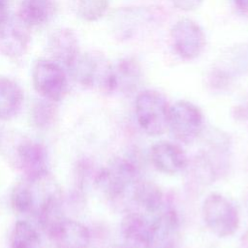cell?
<instances>
[{
    "label": "cell",
    "mask_w": 248,
    "mask_h": 248,
    "mask_svg": "<svg viewBox=\"0 0 248 248\" xmlns=\"http://www.w3.org/2000/svg\"><path fill=\"white\" fill-rule=\"evenodd\" d=\"M140 178L137 164L128 158H115L98 172L95 182L108 199L117 200Z\"/></svg>",
    "instance_id": "6da1fadb"
},
{
    "label": "cell",
    "mask_w": 248,
    "mask_h": 248,
    "mask_svg": "<svg viewBox=\"0 0 248 248\" xmlns=\"http://www.w3.org/2000/svg\"><path fill=\"white\" fill-rule=\"evenodd\" d=\"M170 107L166 98L154 90H144L136 99L135 113L140 127L149 136H160L168 129Z\"/></svg>",
    "instance_id": "7a4b0ae2"
},
{
    "label": "cell",
    "mask_w": 248,
    "mask_h": 248,
    "mask_svg": "<svg viewBox=\"0 0 248 248\" xmlns=\"http://www.w3.org/2000/svg\"><path fill=\"white\" fill-rule=\"evenodd\" d=\"M202 212L206 227L219 237L232 235L239 227L238 211L221 194H209L202 202Z\"/></svg>",
    "instance_id": "3957f363"
},
{
    "label": "cell",
    "mask_w": 248,
    "mask_h": 248,
    "mask_svg": "<svg viewBox=\"0 0 248 248\" xmlns=\"http://www.w3.org/2000/svg\"><path fill=\"white\" fill-rule=\"evenodd\" d=\"M168 129L179 142L185 144L194 142L203 129L202 110L188 101L175 102L170 107Z\"/></svg>",
    "instance_id": "277c9868"
},
{
    "label": "cell",
    "mask_w": 248,
    "mask_h": 248,
    "mask_svg": "<svg viewBox=\"0 0 248 248\" xmlns=\"http://www.w3.org/2000/svg\"><path fill=\"white\" fill-rule=\"evenodd\" d=\"M32 83L44 99L52 102L62 100L68 90V78L62 65L49 58L35 62L32 69Z\"/></svg>",
    "instance_id": "5b68a950"
},
{
    "label": "cell",
    "mask_w": 248,
    "mask_h": 248,
    "mask_svg": "<svg viewBox=\"0 0 248 248\" xmlns=\"http://www.w3.org/2000/svg\"><path fill=\"white\" fill-rule=\"evenodd\" d=\"M30 29L17 16H10L0 25V53L12 60L25 55L31 43Z\"/></svg>",
    "instance_id": "8992f818"
},
{
    "label": "cell",
    "mask_w": 248,
    "mask_h": 248,
    "mask_svg": "<svg viewBox=\"0 0 248 248\" xmlns=\"http://www.w3.org/2000/svg\"><path fill=\"white\" fill-rule=\"evenodd\" d=\"M170 38L176 53L187 60L198 57L205 46L202 27L192 19L178 20L170 30Z\"/></svg>",
    "instance_id": "52a82bcc"
},
{
    "label": "cell",
    "mask_w": 248,
    "mask_h": 248,
    "mask_svg": "<svg viewBox=\"0 0 248 248\" xmlns=\"http://www.w3.org/2000/svg\"><path fill=\"white\" fill-rule=\"evenodd\" d=\"M111 65L94 53H80L75 62L68 68L72 78L79 84L90 87L98 84L105 88L109 76Z\"/></svg>",
    "instance_id": "ba28073f"
},
{
    "label": "cell",
    "mask_w": 248,
    "mask_h": 248,
    "mask_svg": "<svg viewBox=\"0 0 248 248\" xmlns=\"http://www.w3.org/2000/svg\"><path fill=\"white\" fill-rule=\"evenodd\" d=\"M180 233V219L174 209H167L150 221L148 248H174Z\"/></svg>",
    "instance_id": "9c48e42d"
},
{
    "label": "cell",
    "mask_w": 248,
    "mask_h": 248,
    "mask_svg": "<svg viewBox=\"0 0 248 248\" xmlns=\"http://www.w3.org/2000/svg\"><path fill=\"white\" fill-rule=\"evenodd\" d=\"M49 59L69 68L80 54L77 34L70 28L55 29L46 42Z\"/></svg>",
    "instance_id": "30bf717a"
},
{
    "label": "cell",
    "mask_w": 248,
    "mask_h": 248,
    "mask_svg": "<svg viewBox=\"0 0 248 248\" xmlns=\"http://www.w3.org/2000/svg\"><path fill=\"white\" fill-rule=\"evenodd\" d=\"M150 160L154 168L166 174L182 171L188 166V158L184 150L170 141H159L150 150Z\"/></svg>",
    "instance_id": "8fae6325"
},
{
    "label": "cell",
    "mask_w": 248,
    "mask_h": 248,
    "mask_svg": "<svg viewBox=\"0 0 248 248\" xmlns=\"http://www.w3.org/2000/svg\"><path fill=\"white\" fill-rule=\"evenodd\" d=\"M19 166L29 181L41 180L46 175L47 155L45 147L37 142H24L17 148Z\"/></svg>",
    "instance_id": "7c38bea8"
},
{
    "label": "cell",
    "mask_w": 248,
    "mask_h": 248,
    "mask_svg": "<svg viewBox=\"0 0 248 248\" xmlns=\"http://www.w3.org/2000/svg\"><path fill=\"white\" fill-rule=\"evenodd\" d=\"M150 221L140 212H128L121 222V233L130 248H148Z\"/></svg>",
    "instance_id": "4fadbf2b"
},
{
    "label": "cell",
    "mask_w": 248,
    "mask_h": 248,
    "mask_svg": "<svg viewBox=\"0 0 248 248\" xmlns=\"http://www.w3.org/2000/svg\"><path fill=\"white\" fill-rule=\"evenodd\" d=\"M59 248H87L90 242L88 229L81 223L65 218L50 236Z\"/></svg>",
    "instance_id": "5bb4252c"
},
{
    "label": "cell",
    "mask_w": 248,
    "mask_h": 248,
    "mask_svg": "<svg viewBox=\"0 0 248 248\" xmlns=\"http://www.w3.org/2000/svg\"><path fill=\"white\" fill-rule=\"evenodd\" d=\"M56 11L55 0H21L16 16L32 28L49 22Z\"/></svg>",
    "instance_id": "9a60e30c"
},
{
    "label": "cell",
    "mask_w": 248,
    "mask_h": 248,
    "mask_svg": "<svg viewBox=\"0 0 248 248\" xmlns=\"http://www.w3.org/2000/svg\"><path fill=\"white\" fill-rule=\"evenodd\" d=\"M140 76V68L137 61L131 58L122 59L117 64L111 65L105 91L129 89L138 82Z\"/></svg>",
    "instance_id": "2e32d148"
},
{
    "label": "cell",
    "mask_w": 248,
    "mask_h": 248,
    "mask_svg": "<svg viewBox=\"0 0 248 248\" xmlns=\"http://www.w3.org/2000/svg\"><path fill=\"white\" fill-rule=\"evenodd\" d=\"M131 194L135 204L147 213H157L164 203L162 190L150 180L138 179L131 188Z\"/></svg>",
    "instance_id": "e0dca14e"
},
{
    "label": "cell",
    "mask_w": 248,
    "mask_h": 248,
    "mask_svg": "<svg viewBox=\"0 0 248 248\" xmlns=\"http://www.w3.org/2000/svg\"><path fill=\"white\" fill-rule=\"evenodd\" d=\"M23 91L19 84L10 78H0V120H10L20 110Z\"/></svg>",
    "instance_id": "ac0fdd59"
},
{
    "label": "cell",
    "mask_w": 248,
    "mask_h": 248,
    "mask_svg": "<svg viewBox=\"0 0 248 248\" xmlns=\"http://www.w3.org/2000/svg\"><path fill=\"white\" fill-rule=\"evenodd\" d=\"M37 214L41 227L49 236L65 219L60 202L55 194H49L45 198L38 207Z\"/></svg>",
    "instance_id": "d6986e66"
},
{
    "label": "cell",
    "mask_w": 248,
    "mask_h": 248,
    "mask_svg": "<svg viewBox=\"0 0 248 248\" xmlns=\"http://www.w3.org/2000/svg\"><path fill=\"white\" fill-rule=\"evenodd\" d=\"M11 248H40L36 229L26 221H18L12 232Z\"/></svg>",
    "instance_id": "ffe728a7"
},
{
    "label": "cell",
    "mask_w": 248,
    "mask_h": 248,
    "mask_svg": "<svg viewBox=\"0 0 248 248\" xmlns=\"http://www.w3.org/2000/svg\"><path fill=\"white\" fill-rule=\"evenodd\" d=\"M108 7V0H72L74 13L88 22L100 19Z\"/></svg>",
    "instance_id": "44dd1931"
},
{
    "label": "cell",
    "mask_w": 248,
    "mask_h": 248,
    "mask_svg": "<svg viewBox=\"0 0 248 248\" xmlns=\"http://www.w3.org/2000/svg\"><path fill=\"white\" fill-rule=\"evenodd\" d=\"M57 113L54 102L44 99L37 101L31 109L32 123L38 128L48 127L55 119Z\"/></svg>",
    "instance_id": "7402d4cb"
},
{
    "label": "cell",
    "mask_w": 248,
    "mask_h": 248,
    "mask_svg": "<svg viewBox=\"0 0 248 248\" xmlns=\"http://www.w3.org/2000/svg\"><path fill=\"white\" fill-rule=\"evenodd\" d=\"M11 203L15 211L18 213L30 212L35 205L32 190L24 184H18L12 192Z\"/></svg>",
    "instance_id": "603a6c76"
},
{
    "label": "cell",
    "mask_w": 248,
    "mask_h": 248,
    "mask_svg": "<svg viewBox=\"0 0 248 248\" xmlns=\"http://www.w3.org/2000/svg\"><path fill=\"white\" fill-rule=\"evenodd\" d=\"M170 2L181 11H193L199 8L203 0H170Z\"/></svg>",
    "instance_id": "cb8c5ba5"
},
{
    "label": "cell",
    "mask_w": 248,
    "mask_h": 248,
    "mask_svg": "<svg viewBox=\"0 0 248 248\" xmlns=\"http://www.w3.org/2000/svg\"><path fill=\"white\" fill-rule=\"evenodd\" d=\"M8 0H0V25L4 23L9 17Z\"/></svg>",
    "instance_id": "d4e9b609"
},
{
    "label": "cell",
    "mask_w": 248,
    "mask_h": 248,
    "mask_svg": "<svg viewBox=\"0 0 248 248\" xmlns=\"http://www.w3.org/2000/svg\"><path fill=\"white\" fill-rule=\"evenodd\" d=\"M234 5L243 13H248V0H233Z\"/></svg>",
    "instance_id": "484cf974"
},
{
    "label": "cell",
    "mask_w": 248,
    "mask_h": 248,
    "mask_svg": "<svg viewBox=\"0 0 248 248\" xmlns=\"http://www.w3.org/2000/svg\"><path fill=\"white\" fill-rule=\"evenodd\" d=\"M239 114L241 115V117L244 119V121H246L248 123V98L245 101L244 105L239 107Z\"/></svg>",
    "instance_id": "4316f807"
},
{
    "label": "cell",
    "mask_w": 248,
    "mask_h": 248,
    "mask_svg": "<svg viewBox=\"0 0 248 248\" xmlns=\"http://www.w3.org/2000/svg\"><path fill=\"white\" fill-rule=\"evenodd\" d=\"M241 248H248V229L241 237Z\"/></svg>",
    "instance_id": "83f0119b"
},
{
    "label": "cell",
    "mask_w": 248,
    "mask_h": 248,
    "mask_svg": "<svg viewBox=\"0 0 248 248\" xmlns=\"http://www.w3.org/2000/svg\"><path fill=\"white\" fill-rule=\"evenodd\" d=\"M243 201H244L245 205H246L247 210H248V189H247V191H246V193H245V197L243 198Z\"/></svg>",
    "instance_id": "f1b7e54d"
},
{
    "label": "cell",
    "mask_w": 248,
    "mask_h": 248,
    "mask_svg": "<svg viewBox=\"0 0 248 248\" xmlns=\"http://www.w3.org/2000/svg\"><path fill=\"white\" fill-rule=\"evenodd\" d=\"M121 248H130V247H128V246H126V247H121Z\"/></svg>",
    "instance_id": "f546056e"
}]
</instances>
